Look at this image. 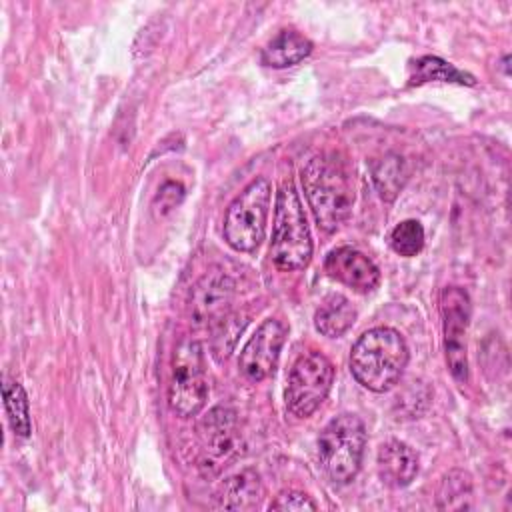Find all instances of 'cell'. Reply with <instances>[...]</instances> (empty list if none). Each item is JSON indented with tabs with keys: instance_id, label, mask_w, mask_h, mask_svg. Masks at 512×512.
<instances>
[{
	"instance_id": "6da1fadb",
	"label": "cell",
	"mask_w": 512,
	"mask_h": 512,
	"mask_svg": "<svg viewBox=\"0 0 512 512\" xmlns=\"http://www.w3.org/2000/svg\"><path fill=\"white\" fill-rule=\"evenodd\" d=\"M302 186L316 218L324 232L338 230L350 216L354 192L352 180L334 154H318L302 168Z\"/></svg>"
},
{
	"instance_id": "7a4b0ae2",
	"label": "cell",
	"mask_w": 512,
	"mask_h": 512,
	"mask_svg": "<svg viewBox=\"0 0 512 512\" xmlns=\"http://www.w3.org/2000/svg\"><path fill=\"white\" fill-rule=\"evenodd\" d=\"M408 364V346L402 334L388 326L364 332L350 352V370L358 384L372 392L390 390Z\"/></svg>"
},
{
	"instance_id": "3957f363",
	"label": "cell",
	"mask_w": 512,
	"mask_h": 512,
	"mask_svg": "<svg viewBox=\"0 0 512 512\" xmlns=\"http://www.w3.org/2000/svg\"><path fill=\"white\" fill-rule=\"evenodd\" d=\"M312 256V238L298 192L290 180L276 194L270 258L280 270H302Z\"/></svg>"
},
{
	"instance_id": "277c9868",
	"label": "cell",
	"mask_w": 512,
	"mask_h": 512,
	"mask_svg": "<svg viewBox=\"0 0 512 512\" xmlns=\"http://www.w3.org/2000/svg\"><path fill=\"white\" fill-rule=\"evenodd\" d=\"M364 446L366 428L356 414L332 418L318 438L320 464L326 476L334 484H350L360 470Z\"/></svg>"
},
{
	"instance_id": "5b68a950",
	"label": "cell",
	"mask_w": 512,
	"mask_h": 512,
	"mask_svg": "<svg viewBox=\"0 0 512 512\" xmlns=\"http://www.w3.org/2000/svg\"><path fill=\"white\" fill-rule=\"evenodd\" d=\"M270 208V182L252 180L228 206L224 216V238L236 252H254L266 234Z\"/></svg>"
},
{
	"instance_id": "8992f818",
	"label": "cell",
	"mask_w": 512,
	"mask_h": 512,
	"mask_svg": "<svg viewBox=\"0 0 512 512\" xmlns=\"http://www.w3.org/2000/svg\"><path fill=\"white\" fill-rule=\"evenodd\" d=\"M208 400V378L200 342L184 338L172 356V378L168 386V404L180 418L196 416Z\"/></svg>"
},
{
	"instance_id": "52a82bcc",
	"label": "cell",
	"mask_w": 512,
	"mask_h": 512,
	"mask_svg": "<svg viewBox=\"0 0 512 512\" xmlns=\"http://www.w3.org/2000/svg\"><path fill=\"white\" fill-rule=\"evenodd\" d=\"M334 382V366L320 352L300 356L286 384V406L298 418H308L326 400Z\"/></svg>"
},
{
	"instance_id": "ba28073f",
	"label": "cell",
	"mask_w": 512,
	"mask_h": 512,
	"mask_svg": "<svg viewBox=\"0 0 512 512\" xmlns=\"http://www.w3.org/2000/svg\"><path fill=\"white\" fill-rule=\"evenodd\" d=\"M442 330L446 362L452 378L458 384L468 382V354H466V332L470 322V298L466 290L448 286L440 298Z\"/></svg>"
},
{
	"instance_id": "9c48e42d",
	"label": "cell",
	"mask_w": 512,
	"mask_h": 512,
	"mask_svg": "<svg viewBox=\"0 0 512 512\" xmlns=\"http://www.w3.org/2000/svg\"><path fill=\"white\" fill-rule=\"evenodd\" d=\"M286 340V328L282 322L268 318L264 320L250 340L240 350L238 366L250 382H262L276 370L280 350Z\"/></svg>"
},
{
	"instance_id": "30bf717a",
	"label": "cell",
	"mask_w": 512,
	"mask_h": 512,
	"mask_svg": "<svg viewBox=\"0 0 512 512\" xmlns=\"http://www.w3.org/2000/svg\"><path fill=\"white\" fill-rule=\"evenodd\" d=\"M234 298V280L224 272L204 274L190 292V308L196 324L214 326L230 310Z\"/></svg>"
},
{
	"instance_id": "8fae6325",
	"label": "cell",
	"mask_w": 512,
	"mask_h": 512,
	"mask_svg": "<svg viewBox=\"0 0 512 512\" xmlns=\"http://www.w3.org/2000/svg\"><path fill=\"white\" fill-rule=\"evenodd\" d=\"M324 270L332 280L352 288L358 294H368L380 284L376 264L350 246L330 250L324 260Z\"/></svg>"
},
{
	"instance_id": "7c38bea8",
	"label": "cell",
	"mask_w": 512,
	"mask_h": 512,
	"mask_svg": "<svg viewBox=\"0 0 512 512\" xmlns=\"http://www.w3.org/2000/svg\"><path fill=\"white\" fill-rule=\"evenodd\" d=\"M418 474V456L416 452L400 442L388 440L378 450V476L390 488L408 486Z\"/></svg>"
},
{
	"instance_id": "4fadbf2b",
	"label": "cell",
	"mask_w": 512,
	"mask_h": 512,
	"mask_svg": "<svg viewBox=\"0 0 512 512\" xmlns=\"http://www.w3.org/2000/svg\"><path fill=\"white\" fill-rule=\"evenodd\" d=\"M312 52V42L296 30H280L264 48L262 64L270 68H288L302 62Z\"/></svg>"
},
{
	"instance_id": "5bb4252c",
	"label": "cell",
	"mask_w": 512,
	"mask_h": 512,
	"mask_svg": "<svg viewBox=\"0 0 512 512\" xmlns=\"http://www.w3.org/2000/svg\"><path fill=\"white\" fill-rule=\"evenodd\" d=\"M356 322V308L342 294H328L314 312V326L328 338H338Z\"/></svg>"
},
{
	"instance_id": "9a60e30c",
	"label": "cell",
	"mask_w": 512,
	"mask_h": 512,
	"mask_svg": "<svg viewBox=\"0 0 512 512\" xmlns=\"http://www.w3.org/2000/svg\"><path fill=\"white\" fill-rule=\"evenodd\" d=\"M220 506L228 510H250L258 506L262 498V482L258 472L242 470L228 480H224L218 494Z\"/></svg>"
},
{
	"instance_id": "2e32d148",
	"label": "cell",
	"mask_w": 512,
	"mask_h": 512,
	"mask_svg": "<svg viewBox=\"0 0 512 512\" xmlns=\"http://www.w3.org/2000/svg\"><path fill=\"white\" fill-rule=\"evenodd\" d=\"M424 82H450L460 86H474L476 80L472 74L458 70L454 64L438 56H422L410 64L408 86H418Z\"/></svg>"
},
{
	"instance_id": "e0dca14e",
	"label": "cell",
	"mask_w": 512,
	"mask_h": 512,
	"mask_svg": "<svg viewBox=\"0 0 512 512\" xmlns=\"http://www.w3.org/2000/svg\"><path fill=\"white\" fill-rule=\"evenodd\" d=\"M408 178L406 162L396 154H386L372 162V182L382 200L392 202Z\"/></svg>"
},
{
	"instance_id": "ac0fdd59",
	"label": "cell",
	"mask_w": 512,
	"mask_h": 512,
	"mask_svg": "<svg viewBox=\"0 0 512 512\" xmlns=\"http://www.w3.org/2000/svg\"><path fill=\"white\" fill-rule=\"evenodd\" d=\"M2 396H4V408H6V416H8L12 432L20 438H28L32 426H30V410H28L26 390L16 380H4Z\"/></svg>"
},
{
	"instance_id": "d6986e66",
	"label": "cell",
	"mask_w": 512,
	"mask_h": 512,
	"mask_svg": "<svg viewBox=\"0 0 512 512\" xmlns=\"http://www.w3.org/2000/svg\"><path fill=\"white\" fill-rule=\"evenodd\" d=\"M206 450L212 456L226 458L234 450V418L224 408L212 410L206 420Z\"/></svg>"
},
{
	"instance_id": "ffe728a7",
	"label": "cell",
	"mask_w": 512,
	"mask_h": 512,
	"mask_svg": "<svg viewBox=\"0 0 512 512\" xmlns=\"http://www.w3.org/2000/svg\"><path fill=\"white\" fill-rule=\"evenodd\" d=\"M472 498V482L470 476L462 470L448 472L438 488L436 506L440 510H466L470 508Z\"/></svg>"
},
{
	"instance_id": "44dd1931",
	"label": "cell",
	"mask_w": 512,
	"mask_h": 512,
	"mask_svg": "<svg viewBox=\"0 0 512 512\" xmlns=\"http://www.w3.org/2000/svg\"><path fill=\"white\" fill-rule=\"evenodd\" d=\"M388 240L396 254L410 258L424 248V228L418 220H402L392 228Z\"/></svg>"
},
{
	"instance_id": "7402d4cb",
	"label": "cell",
	"mask_w": 512,
	"mask_h": 512,
	"mask_svg": "<svg viewBox=\"0 0 512 512\" xmlns=\"http://www.w3.org/2000/svg\"><path fill=\"white\" fill-rule=\"evenodd\" d=\"M246 320L238 314H226L212 326V350L218 358H228L240 332L244 330Z\"/></svg>"
},
{
	"instance_id": "603a6c76",
	"label": "cell",
	"mask_w": 512,
	"mask_h": 512,
	"mask_svg": "<svg viewBox=\"0 0 512 512\" xmlns=\"http://www.w3.org/2000/svg\"><path fill=\"white\" fill-rule=\"evenodd\" d=\"M316 502L298 490H286L276 496V500L270 504V510H316Z\"/></svg>"
},
{
	"instance_id": "cb8c5ba5",
	"label": "cell",
	"mask_w": 512,
	"mask_h": 512,
	"mask_svg": "<svg viewBox=\"0 0 512 512\" xmlns=\"http://www.w3.org/2000/svg\"><path fill=\"white\" fill-rule=\"evenodd\" d=\"M182 198H184V188L176 182H166L160 188V194L156 196V202H160V212L166 214L168 210L176 208Z\"/></svg>"
}]
</instances>
